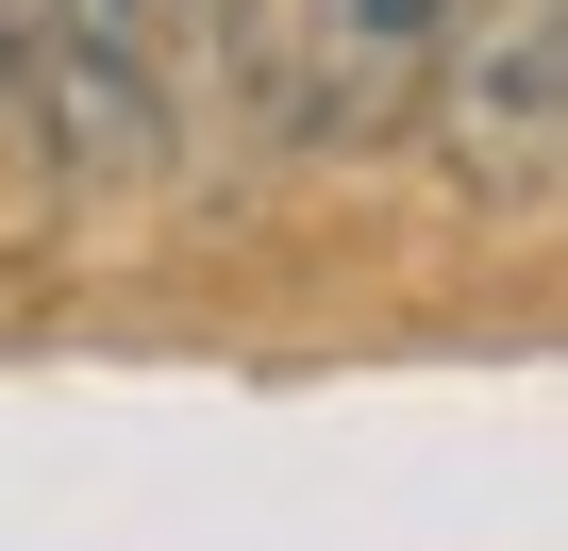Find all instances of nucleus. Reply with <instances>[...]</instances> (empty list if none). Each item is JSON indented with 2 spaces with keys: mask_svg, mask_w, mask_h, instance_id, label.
Segmentation results:
<instances>
[{
  "mask_svg": "<svg viewBox=\"0 0 568 551\" xmlns=\"http://www.w3.org/2000/svg\"><path fill=\"white\" fill-rule=\"evenodd\" d=\"M217 84V0H34V51H18V101L68 184H151L184 151Z\"/></svg>",
  "mask_w": 568,
  "mask_h": 551,
  "instance_id": "nucleus-1",
  "label": "nucleus"
},
{
  "mask_svg": "<svg viewBox=\"0 0 568 551\" xmlns=\"http://www.w3.org/2000/svg\"><path fill=\"white\" fill-rule=\"evenodd\" d=\"M418 118L468 201L551 217L568 184V0H418Z\"/></svg>",
  "mask_w": 568,
  "mask_h": 551,
  "instance_id": "nucleus-2",
  "label": "nucleus"
},
{
  "mask_svg": "<svg viewBox=\"0 0 568 551\" xmlns=\"http://www.w3.org/2000/svg\"><path fill=\"white\" fill-rule=\"evenodd\" d=\"M217 84L267 151H368L418 118V0H217Z\"/></svg>",
  "mask_w": 568,
  "mask_h": 551,
  "instance_id": "nucleus-3",
  "label": "nucleus"
},
{
  "mask_svg": "<svg viewBox=\"0 0 568 551\" xmlns=\"http://www.w3.org/2000/svg\"><path fill=\"white\" fill-rule=\"evenodd\" d=\"M18 51H34V0H0V101H18Z\"/></svg>",
  "mask_w": 568,
  "mask_h": 551,
  "instance_id": "nucleus-4",
  "label": "nucleus"
}]
</instances>
